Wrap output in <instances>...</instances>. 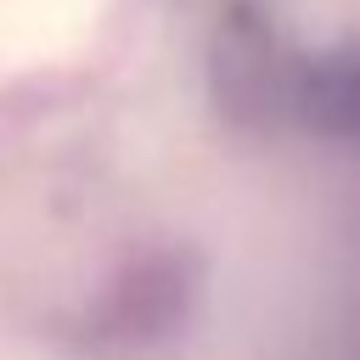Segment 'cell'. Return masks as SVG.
I'll list each match as a JSON object with an SVG mask.
<instances>
[{
  "mask_svg": "<svg viewBox=\"0 0 360 360\" xmlns=\"http://www.w3.org/2000/svg\"><path fill=\"white\" fill-rule=\"evenodd\" d=\"M101 0H0V45L22 56H51L96 22Z\"/></svg>",
  "mask_w": 360,
  "mask_h": 360,
  "instance_id": "1",
  "label": "cell"
}]
</instances>
